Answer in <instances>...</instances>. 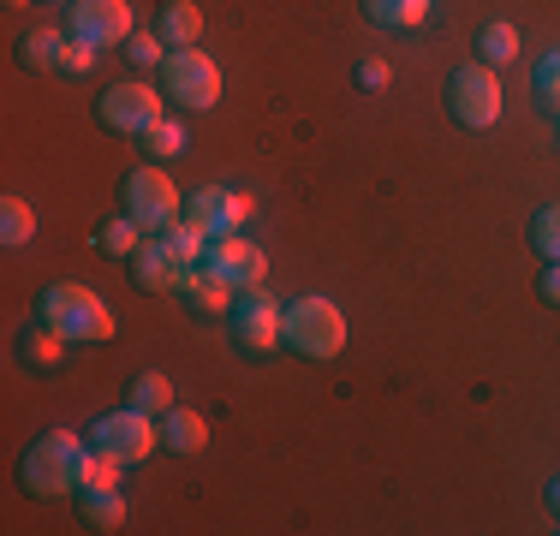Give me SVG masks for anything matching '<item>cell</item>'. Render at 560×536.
Masks as SVG:
<instances>
[{
    "instance_id": "25",
    "label": "cell",
    "mask_w": 560,
    "mask_h": 536,
    "mask_svg": "<svg viewBox=\"0 0 560 536\" xmlns=\"http://www.w3.org/2000/svg\"><path fill=\"white\" fill-rule=\"evenodd\" d=\"M143 150H150V161H179L185 150H191V131L179 126V119H155L150 131H143Z\"/></svg>"
},
{
    "instance_id": "4",
    "label": "cell",
    "mask_w": 560,
    "mask_h": 536,
    "mask_svg": "<svg viewBox=\"0 0 560 536\" xmlns=\"http://www.w3.org/2000/svg\"><path fill=\"white\" fill-rule=\"evenodd\" d=\"M226 322H233L238 352H250V358H269V352L287 346V304H280L269 287H238Z\"/></svg>"
},
{
    "instance_id": "23",
    "label": "cell",
    "mask_w": 560,
    "mask_h": 536,
    "mask_svg": "<svg viewBox=\"0 0 560 536\" xmlns=\"http://www.w3.org/2000/svg\"><path fill=\"white\" fill-rule=\"evenodd\" d=\"M66 43H72L66 31H31V36L19 43V60L31 66V72H60V54H66Z\"/></svg>"
},
{
    "instance_id": "30",
    "label": "cell",
    "mask_w": 560,
    "mask_h": 536,
    "mask_svg": "<svg viewBox=\"0 0 560 536\" xmlns=\"http://www.w3.org/2000/svg\"><path fill=\"white\" fill-rule=\"evenodd\" d=\"M96 60H102V48L84 43V36H72V43H66V54H60V72H66V78H90V72H96Z\"/></svg>"
},
{
    "instance_id": "20",
    "label": "cell",
    "mask_w": 560,
    "mask_h": 536,
    "mask_svg": "<svg viewBox=\"0 0 560 536\" xmlns=\"http://www.w3.org/2000/svg\"><path fill=\"white\" fill-rule=\"evenodd\" d=\"M60 358H66V340H60L55 328H43V322H31V328L19 334V364H24V370H55Z\"/></svg>"
},
{
    "instance_id": "2",
    "label": "cell",
    "mask_w": 560,
    "mask_h": 536,
    "mask_svg": "<svg viewBox=\"0 0 560 536\" xmlns=\"http://www.w3.org/2000/svg\"><path fill=\"white\" fill-rule=\"evenodd\" d=\"M36 322L43 328H55L66 346H102L114 340V311L96 299L90 287H78V280H55V287L36 292Z\"/></svg>"
},
{
    "instance_id": "9",
    "label": "cell",
    "mask_w": 560,
    "mask_h": 536,
    "mask_svg": "<svg viewBox=\"0 0 560 536\" xmlns=\"http://www.w3.org/2000/svg\"><path fill=\"white\" fill-rule=\"evenodd\" d=\"M102 126L119 131V138H143V131L155 126V119H167V96L150 84H138V78H126V84H114L108 96H102Z\"/></svg>"
},
{
    "instance_id": "32",
    "label": "cell",
    "mask_w": 560,
    "mask_h": 536,
    "mask_svg": "<svg viewBox=\"0 0 560 536\" xmlns=\"http://www.w3.org/2000/svg\"><path fill=\"white\" fill-rule=\"evenodd\" d=\"M537 287H542V299H549V304H560V263L542 268V280H537Z\"/></svg>"
},
{
    "instance_id": "5",
    "label": "cell",
    "mask_w": 560,
    "mask_h": 536,
    "mask_svg": "<svg viewBox=\"0 0 560 536\" xmlns=\"http://www.w3.org/2000/svg\"><path fill=\"white\" fill-rule=\"evenodd\" d=\"M119 203H126V214L143 226V233H167V226L185 214V197H179V185L162 173V161L131 167L126 179H119Z\"/></svg>"
},
{
    "instance_id": "28",
    "label": "cell",
    "mask_w": 560,
    "mask_h": 536,
    "mask_svg": "<svg viewBox=\"0 0 560 536\" xmlns=\"http://www.w3.org/2000/svg\"><path fill=\"white\" fill-rule=\"evenodd\" d=\"M119 54H126V60L138 66V72H162V60H167L173 48H167L155 31H131V36H126V48H119Z\"/></svg>"
},
{
    "instance_id": "15",
    "label": "cell",
    "mask_w": 560,
    "mask_h": 536,
    "mask_svg": "<svg viewBox=\"0 0 560 536\" xmlns=\"http://www.w3.org/2000/svg\"><path fill=\"white\" fill-rule=\"evenodd\" d=\"M179 299L191 304L197 316H226V311H233V299H238V287H226V280H215L209 268H185Z\"/></svg>"
},
{
    "instance_id": "18",
    "label": "cell",
    "mask_w": 560,
    "mask_h": 536,
    "mask_svg": "<svg viewBox=\"0 0 560 536\" xmlns=\"http://www.w3.org/2000/svg\"><path fill=\"white\" fill-rule=\"evenodd\" d=\"M370 24H382V31H423L435 12V0H364Z\"/></svg>"
},
{
    "instance_id": "21",
    "label": "cell",
    "mask_w": 560,
    "mask_h": 536,
    "mask_svg": "<svg viewBox=\"0 0 560 536\" xmlns=\"http://www.w3.org/2000/svg\"><path fill=\"white\" fill-rule=\"evenodd\" d=\"M126 406H138V411H150V418H162V411L179 406V399H173V382H167L162 370H143V375H131Z\"/></svg>"
},
{
    "instance_id": "34",
    "label": "cell",
    "mask_w": 560,
    "mask_h": 536,
    "mask_svg": "<svg viewBox=\"0 0 560 536\" xmlns=\"http://www.w3.org/2000/svg\"><path fill=\"white\" fill-rule=\"evenodd\" d=\"M36 7H72V0H36Z\"/></svg>"
},
{
    "instance_id": "22",
    "label": "cell",
    "mask_w": 560,
    "mask_h": 536,
    "mask_svg": "<svg viewBox=\"0 0 560 536\" xmlns=\"http://www.w3.org/2000/svg\"><path fill=\"white\" fill-rule=\"evenodd\" d=\"M143 238H150V233H143L131 214H114V221L96 226V250H102V257H119V263H131V250H138Z\"/></svg>"
},
{
    "instance_id": "31",
    "label": "cell",
    "mask_w": 560,
    "mask_h": 536,
    "mask_svg": "<svg viewBox=\"0 0 560 536\" xmlns=\"http://www.w3.org/2000/svg\"><path fill=\"white\" fill-rule=\"evenodd\" d=\"M358 90H388L394 84V66L388 60H376V54H370V60H358Z\"/></svg>"
},
{
    "instance_id": "17",
    "label": "cell",
    "mask_w": 560,
    "mask_h": 536,
    "mask_svg": "<svg viewBox=\"0 0 560 536\" xmlns=\"http://www.w3.org/2000/svg\"><path fill=\"white\" fill-rule=\"evenodd\" d=\"M162 447H173V453H203L209 447V423H203V411H191V406H173V411H162Z\"/></svg>"
},
{
    "instance_id": "1",
    "label": "cell",
    "mask_w": 560,
    "mask_h": 536,
    "mask_svg": "<svg viewBox=\"0 0 560 536\" xmlns=\"http://www.w3.org/2000/svg\"><path fill=\"white\" fill-rule=\"evenodd\" d=\"M90 435H78V429H48V435H36L31 447H24L19 459V482L31 494H43V501H55V494H78V482L90 471Z\"/></svg>"
},
{
    "instance_id": "33",
    "label": "cell",
    "mask_w": 560,
    "mask_h": 536,
    "mask_svg": "<svg viewBox=\"0 0 560 536\" xmlns=\"http://www.w3.org/2000/svg\"><path fill=\"white\" fill-rule=\"evenodd\" d=\"M549 513L560 518V477H549Z\"/></svg>"
},
{
    "instance_id": "8",
    "label": "cell",
    "mask_w": 560,
    "mask_h": 536,
    "mask_svg": "<svg viewBox=\"0 0 560 536\" xmlns=\"http://www.w3.org/2000/svg\"><path fill=\"white\" fill-rule=\"evenodd\" d=\"M447 114L459 119L465 131H489L501 119V78L495 66H459V72L447 78Z\"/></svg>"
},
{
    "instance_id": "7",
    "label": "cell",
    "mask_w": 560,
    "mask_h": 536,
    "mask_svg": "<svg viewBox=\"0 0 560 536\" xmlns=\"http://www.w3.org/2000/svg\"><path fill=\"white\" fill-rule=\"evenodd\" d=\"M162 96L179 102L185 114H209L221 102V66L203 48H173L162 60Z\"/></svg>"
},
{
    "instance_id": "27",
    "label": "cell",
    "mask_w": 560,
    "mask_h": 536,
    "mask_svg": "<svg viewBox=\"0 0 560 536\" xmlns=\"http://www.w3.org/2000/svg\"><path fill=\"white\" fill-rule=\"evenodd\" d=\"M530 245H537L542 263H560V203H542L530 214Z\"/></svg>"
},
{
    "instance_id": "6",
    "label": "cell",
    "mask_w": 560,
    "mask_h": 536,
    "mask_svg": "<svg viewBox=\"0 0 560 536\" xmlns=\"http://www.w3.org/2000/svg\"><path fill=\"white\" fill-rule=\"evenodd\" d=\"M90 447L108 453V459H119V465H143L155 447H162V418H150V411H138V406H119V411H108V418L90 423Z\"/></svg>"
},
{
    "instance_id": "11",
    "label": "cell",
    "mask_w": 560,
    "mask_h": 536,
    "mask_svg": "<svg viewBox=\"0 0 560 536\" xmlns=\"http://www.w3.org/2000/svg\"><path fill=\"white\" fill-rule=\"evenodd\" d=\"M66 12H72V36H84L96 48H126V36L138 31L131 0H72Z\"/></svg>"
},
{
    "instance_id": "16",
    "label": "cell",
    "mask_w": 560,
    "mask_h": 536,
    "mask_svg": "<svg viewBox=\"0 0 560 536\" xmlns=\"http://www.w3.org/2000/svg\"><path fill=\"white\" fill-rule=\"evenodd\" d=\"M150 31L162 36L167 48H197V36H203V12H197V0H162V12H155Z\"/></svg>"
},
{
    "instance_id": "26",
    "label": "cell",
    "mask_w": 560,
    "mask_h": 536,
    "mask_svg": "<svg viewBox=\"0 0 560 536\" xmlns=\"http://www.w3.org/2000/svg\"><path fill=\"white\" fill-rule=\"evenodd\" d=\"M162 238L173 245V257H179L185 268H197V263H203V250H209V233H203V226H191V221H185V214H179V221L167 226Z\"/></svg>"
},
{
    "instance_id": "14",
    "label": "cell",
    "mask_w": 560,
    "mask_h": 536,
    "mask_svg": "<svg viewBox=\"0 0 560 536\" xmlns=\"http://www.w3.org/2000/svg\"><path fill=\"white\" fill-rule=\"evenodd\" d=\"M78 513H84L90 531H119L126 525V494H119V482H84L78 489Z\"/></svg>"
},
{
    "instance_id": "3",
    "label": "cell",
    "mask_w": 560,
    "mask_h": 536,
    "mask_svg": "<svg viewBox=\"0 0 560 536\" xmlns=\"http://www.w3.org/2000/svg\"><path fill=\"white\" fill-rule=\"evenodd\" d=\"M287 352L311 358V364H328V358L346 352V311L323 292H304V299L287 304Z\"/></svg>"
},
{
    "instance_id": "13",
    "label": "cell",
    "mask_w": 560,
    "mask_h": 536,
    "mask_svg": "<svg viewBox=\"0 0 560 536\" xmlns=\"http://www.w3.org/2000/svg\"><path fill=\"white\" fill-rule=\"evenodd\" d=\"M131 280H138L143 292H179L185 287V263L173 257V245L162 233H150L138 250H131Z\"/></svg>"
},
{
    "instance_id": "12",
    "label": "cell",
    "mask_w": 560,
    "mask_h": 536,
    "mask_svg": "<svg viewBox=\"0 0 560 536\" xmlns=\"http://www.w3.org/2000/svg\"><path fill=\"white\" fill-rule=\"evenodd\" d=\"M197 268H209L215 280H226V287H262V280H269V257L238 233L233 238H209V250H203Z\"/></svg>"
},
{
    "instance_id": "19",
    "label": "cell",
    "mask_w": 560,
    "mask_h": 536,
    "mask_svg": "<svg viewBox=\"0 0 560 536\" xmlns=\"http://www.w3.org/2000/svg\"><path fill=\"white\" fill-rule=\"evenodd\" d=\"M518 48H525V43H518V24L513 19H489L483 31H477V60L495 66V72L518 60Z\"/></svg>"
},
{
    "instance_id": "29",
    "label": "cell",
    "mask_w": 560,
    "mask_h": 536,
    "mask_svg": "<svg viewBox=\"0 0 560 536\" xmlns=\"http://www.w3.org/2000/svg\"><path fill=\"white\" fill-rule=\"evenodd\" d=\"M530 84H537V102L549 107V114H560V48H549L537 60V72H530Z\"/></svg>"
},
{
    "instance_id": "24",
    "label": "cell",
    "mask_w": 560,
    "mask_h": 536,
    "mask_svg": "<svg viewBox=\"0 0 560 536\" xmlns=\"http://www.w3.org/2000/svg\"><path fill=\"white\" fill-rule=\"evenodd\" d=\"M36 238V209L24 203V197H0V245L19 250Z\"/></svg>"
},
{
    "instance_id": "10",
    "label": "cell",
    "mask_w": 560,
    "mask_h": 536,
    "mask_svg": "<svg viewBox=\"0 0 560 536\" xmlns=\"http://www.w3.org/2000/svg\"><path fill=\"white\" fill-rule=\"evenodd\" d=\"M185 221L203 226L209 238H233L250 221V197L226 191V185H197V191H185Z\"/></svg>"
}]
</instances>
